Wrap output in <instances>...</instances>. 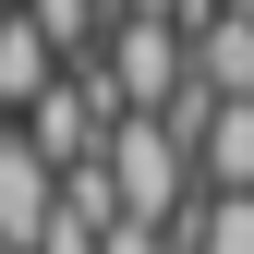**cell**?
<instances>
[{
  "instance_id": "obj_7",
  "label": "cell",
  "mask_w": 254,
  "mask_h": 254,
  "mask_svg": "<svg viewBox=\"0 0 254 254\" xmlns=\"http://www.w3.org/2000/svg\"><path fill=\"white\" fill-rule=\"evenodd\" d=\"M12 12H24V0H12Z\"/></svg>"
},
{
  "instance_id": "obj_3",
  "label": "cell",
  "mask_w": 254,
  "mask_h": 254,
  "mask_svg": "<svg viewBox=\"0 0 254 254\" xmlns=\"http://www.w3.org/2000/svg\"><path fill=\"white\" fill-rule=\"evenodd\" d=\"M194 85H206L218 109H254V24L242 12H206L194 24Z\"/></svg>"
},
{
  "instance_id": "obj_2",
  "label": "cell",
  "mask_w": 254,
  "mask_h": 254,
  "mask_svg": "<svg viewBox=\"0 0 254 254\" xmlns=\"http://www.w3.org/2000/svg\"><path fill=\"white\" fill-rule=\"evenodd\" d=\"M61 230V170L24 145V121H0V254H37Z\"/></svg>"
},
{
  "instance_id": "obj_4",
  "label": "cell",
  "mask_w": 254,
  "mask_h": 254,
  "mask_svg": "<svg viewBox=\"0 0 254 254\" xmlns=\"http://www.w3.org/2000/svg\"><path fill=\"white\" fill-rule=\"evenodd\" d=\"M24 24L61 49V73H85V61L109 49V24H121V12H109V0H24Z\"/></svg>"
},
{
  "instance_id": "obj_1",
  "label": "cell",
  "mask_w": 254,
  "mask_h": 254,
  "mask_svg": "<svg viewBox=\"0 0 254 254\" xmlns=\"http://www.w3.org/2000/svg\"><path fill=\"white\" fill-rule=\"evenodd\" d=\"M182 85H194V37L182 24H109V97H121V121H170Z\"/></svg>"
},
{
  "instance_id": "obj_6",
  "label": "cell",
  "mask_w": 254,
  "mask_h": 254,
  "mask_svg": "<svg viewBox=\"0 0 254 254\" xmlns=\"http://www.w3.org/2000/svg\"><path fill=\"white\" fill-rule=\"evenodd\" d=\"M182 254H254V194H194V218L170 230Z\"/></svg>"
},
{
  "instance_id": "obj_5",
  "label": "cell",
  "mask_w": 254,
  "mask_h": 254,
  "mask_svg": "<svg viewBox=\"0 0 254 254\" xmlns=\"http://www.w3.org/2000/svg\"><path fill=\"white\" fill-rule=\"evenodd\" d=\"M194 182H206V194H254V109H218V121H206Z\"/></svg>"
}]
</instances>
